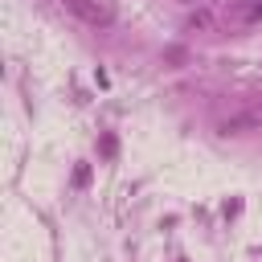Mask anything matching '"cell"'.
<instances>
[{
    "label": "cell",
    "instance_id": "cell-1",
    "mask_svg": "<svg viewBox=\"0 0 262 262\" xmlns=\"http://www.w3.org/2000/svg\"><path fill=\"white\" fill-rule=\"evenodd\" d=\"M66 8H70L82 25H94V29H106V25L115 20V12H111L106 0H66Z\"/></svg>",
    "mask_w": 262,
    "mask_h": 262
},
{
    "label": "cell",
    "instance_id": "cell-2",
    "mask_svg": "<svg viewBox=\"0 0 262 262\" xmlns=\"http://www.w3.org/2000/svg\"><path fill=\"white\" fill-rule=\"evenodd\" d=\"M233 20H242V25L262 20V0H242V4H233Z\"/></svg>",
    "mask_w": 262,
    "mask_h": 262
},
{
    "label": "cell",
    "instance_id": "cell-3",
    "mask_svg": "<svg viewBox=\"0 0 262 262\" xmlns=\"http://www.w3.org/2000/svg\"><path fill=\"white\" fill-rule=\"evenodd\" d=\"M188 4H196V0H188Z\"/></svg>",
    "mask_w": 262,
    "mask_h": 262
}]
</instances>
